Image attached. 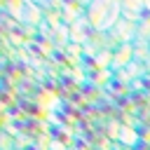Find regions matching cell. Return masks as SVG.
<instances>
[]
</instances>
